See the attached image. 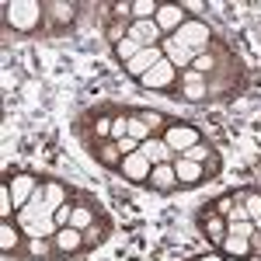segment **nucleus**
Masks as SVG:
<instances>
[{
  "instance_id": "f257e3e1",
  "label": "nucleus",
  "mask_w": 261,
  "mask_h": 261,
  "mask_svg": "<svg viewBox=\"0 0 261 261\" xmlns=\"http://www.w3.org/2000/svg\"><path fill=\"white\" fill-rule=\"evenodd\" d=\"M122 105L115 101H101L94 108H84L81 115L73 119V133H77V140L87 146V143H101V140H112V125L119 119Z\"/></svg>"
},
{
  "instance_id": "f03ea898",
  "label": "nucleus",
  "mask_w": 261,
  "mask_h": 261,
  "mask_svg": "<svg viewBox=\"0 0 261 261\" xmlns=\"http://www.w3.org/2000/svg\"><path fill=\"white\" fill-rule=\"evenodd\" d=\"M4 28L14 35H45V0H7Z\"/></svg>"
},
{
  "instance_id": "7ed1b4c3",
  "label": "nucleus",
  "mask_w": 261,
  "mask_h": 261,
  "mask_svg": "<svg viewBox=\"0 0 261 261\" xmlns=\"http://www.w3.org/2000/svg\"><path fill=\"white\" fill-rule=\"evenodd\" d=\"M81 18V4H66V0H45V35L60 39L63 32H70Z\"/></svg>"
},
{
  "instance_id": "20e7f679",
  "label": "nucleus",
  "mask_w": 261,
  "mask_h": 261,
  "mask_svg": "<svg viewBox=\"0 0 261 261\" xmlns=\"http://www.w3.org/2000/svg\"><path fill=\"white\" fill-rule=\"evenodd\" d=\"M164 140L171 143V150L174 153H185V150H192L195 143L205 140V129H202L199 122H188V119H171V125L164 129Z\"/></svg>"
},
{
  "instance_id": "39448f33",
  "label": "nucleus",
  "mask_w": 261,
  "mask_h": 261,
  "mask_svg": "<svg viewBox=\"0 0 261 261\" xmlns=\"http://www.w3.org/2000/svg\"><path fill=\"white\" fill-rule=\"evenodd\" d=\"M171 39H178L181 45H188V49L199 56V53H205V49L213 45L216 32L209 28V21H205V18H188V21H185V24L178 28V32L171 35Z\"/></svg>"
},
{
  "instance_id": "423d86ee",
  "label": "nucleus",
  "mask_w": 261,
  "mask_h": 261,
  "mask_svg": "<svg viewBox=\"0 0 261 261\" xmlns=\"http://www.w3.org/2000/svg\"><path fill=\"white\" fill-rule=\"evenodd\" d=\"M178 81H181V70L174 66V63L161 60L146 77L140 81V87H146V91H153V94H171L174 98V91H178Z\"/></svg>"
},
{
  "instance_id": "0eeeda50",
  "label": "nucleus",
  "mask_w": 261,
  "mask_h": 261,
  "mask_svg": "<svg viewBox=\"0 0 261 261\" xmlns=\"http://www.w3.org/2000/svg\"><path fill=\"white\" fill-rule=\"evenodd\" d=\"M4 178L11 181V195H14V209H24L28 199L35 195V188L42 185L45 174H32V171H21V167H7Z\"/></svg>"
},
{
  "instance_id": "6e6552de",
  "label": "nucleus",
  "mask_w": 261,
  "mask_h": 261,
  "mask_svg": "<svg viewBox=\"0 0 261 261\" xmlns=\"http://www.w3.org/2000/svg\"><path fill=\"white\" fill-rule=\"evenodd\" d=\"M174 98L185 101V105H209V84H205L202 73H195V70L188 66V70H181V81H178Z\"/></svg>"
},
{
  "instance_id": "1a4fd4ad",
  "label": "nucleus",
  "mask_w": 261,
  "mask_h": 261,
  "mask_svg": "<svg viewBox=\"0 0 261 261\" xmlns=\"http://www.w3.org/2000/svg\"><path fill=\"white\" fill-rule=\"evenodd\" d=\"M87 150V157L98 164V167H105V171H112V174H119L122 161H125V153L119 150V143L115 140H101V143H87L84 146Z\"/></svg>"
},
{
  "instance_id": "9d476101",
  "label": "nucleus",
  "mask_w": 261,
  "mask_h": 261,
  "mask_svg": "<svg viewBox=\"0 0 261 261\" xmlns=\"http://www.w3.org/2000/svg\"><path fill=\"white\" fill-rule=\"evenodd\" d=\"M195 226H199L202 237H205V241L220 251V244L226 241V220H223V216H216V213H209V209H205V202H202L199 209H195Z\"/></svg>"
},
{
  "instance_id": "9b49d317",
  "label": "nucleus",
  "mask_w": 261,
  "mask_h": 261,
  "mask_svg": "<svg viewBox=\"0 0 261 261\" xmlns=\"http://www.w3.org/2000/svg\"><path fill=\"white\" fill-rule=\"evenodd\" d=\"M73 199V185H66L60 178H49L45 174V205H42V223H49L56 216V209H60L63 202Z\"/></svg>"
},
{
  "instance_id": "f8f14e48",
  "label": "nucleus",
  "mask_w": 261,
  "mask_h": 261,
  "mask_svg": "<svg viewBox=\"0 0 261 261\" xmlns=\"http://www.w3.org/2000/svg\"><path fill=\"white\" fill-rule=\"evenodd\" d=\"M24 233L14 220H0V254L7 261H21V251H24Z\"/></svg>"
},
{
  "instance_id": "ddd939ff",
  "label": "nucleus",
  "mask_w": 261,
  "mask_h": 261,
  "mask_svg": "<svg viewBox=\"0 0 261 261\" xmlns=\"http://www.w3.org/2000/svg\"><path fill=\"white\" fill-rule=\"evenodd\" d=\"M150 171H153V164L143 157L140 150L136 153H129L125 161H122L119 167V178L125 181V185H140V188H146V181H150Z\"/></svg>"
},
{
  "instance_id": "4468645a",
  "label": "nucleus",
  "mask_w": 261,
  "mask_h": 261,
  "mask_svg": "<svg viewBox=\"0 0 261 261\" xmlns=\"http://www.w3.org/2000/svg\"><path fill=\"white\" fill-rule=\"evenodd\" d=\"M174 174H178V192H192V188H202V185L209 181V174H205L202 164L185 161V157L174 161Z\"/></svg>"
},
{
  "instance_id": "2eb2a0df",
  "label": "nucleus",
  "mask_w": 261,
  "mask_h": 261,
  "mask_svg": "<svg viewBox=\"0 0 261 261\" xmlns=\"http://www.w3.org/2000/svg\"><path fill=\"white\" fill-rule=\"evenodd\" d=\"M112 233H115V220H112L108 213H101L98 220L84 230V254H91L94 247H101L105 241H112Z\"/></svg>"
},
{
  "instance_id": "dca6fc26",
  "label": "nucleus",
  "mask_w": 261,
  "mask_h": 261,
  "mask_svg": "<svg viewBox=\"0 0 261 261\" xmlns=\"http://www.w3.org/2000/svg\"><path fill=\"white\" fill-rule=\"evenodd\" d=\"M53 244H56V254L63 258H77L84 254V230H73V226H63L53 233Z\"/></svg>"
},
{
  "instance_id": "f3484780",
  "label": "nucleus",
  "mask_w": 261,
  "mask_h": 261,
  "mask_svg": "<svg viewBox=\"0 0 261 261\" xmlns=\"http://www.w3.org/2000/svg\"><path fill=\"white\" fill-rule=\"evenodd\" d=\"M146 188H150V192H157V195H174V192H178V174H174V164H153Z\"/></svg>"
},
{
  "instance_id": "a211bd4d",
  "label": "nucleus",
  "mask_w": 261,
  "mask_h": 261,
  "mask_svg": "<svg viewBox=\"0 0 261 261\" xmlns=\"http://www.w3.org/2000/svg\"><path fill=\"white\" fill-rule=\"evenodd\" d=\"M161 60H164L161 45H157V49H143V53H140V56H136L133 63H125V66H122V73H125V77H133V81L140 84L143 77H146V73H150V70H153V66H157Z\"/></svg>"
},
{
  "instance_id": "6ab92c4d",
  "label": "nucleus",
  "mask_w": 261,
  "mask_h": 261,
  "mask_svg": "<svg viewBox=\"0 0 261 261\" xmlns=\"http://www.w3.org/2000/svg\"><path fill=\"white\" fill-rule=\"evenodd\" d=\"M153 21H157V28H161L164 39H167V35H174L181 24L188 21V11H185L181 4H161V11H157V18H153Z\"/></svg>"
},
{
  "instance_id": "aec40b11",
  "label": "nucleus",
  "mask_w": 261,
  "mask_h": 261,
  "mask_svg": "<svg viewBox=\"0 0 261 261\" xmlns=\"http://www.w3.org/2000/svg\"><path fill=\"white\" fill-rule=\"evenodd\" d=\"M21 261H60L53 237H28L24 251H21Z\"/></svg>"
},
{
  "instance_id": "412c9836",
  "label": "nucleus",
  "mask_w": 261,
  "mask_h": 261,
  "mask_svg": "<svg viewBox=\"0 0 261 261\" xmlns=\"http://www.w3.org/2000/svg\"><path fill=\"white\" fill-rule=\"evenodd\" d=\"M129 39H136L143 49H157L164 42V32L157 28V21H129Z\"/></svg>"
},
{
  "instance_id": "4be33fe9",
  "label": "nucleus",
  "mask_w": 261,
  "mask_h": 261,
  "mask_svg": "<svg viewBox=\"0 0 261 261\" xmlns=\"http://www.w3.org/2000/svg\"><path fill=\"white\" fill-rule=\"evenodd\" d=\"M140 153L150 164H174V161H178V153L171 150V143L164 140V136H153V140L140 143Z\"/></svg>"
},
{
  "instance_id": "5701e85b",
  "label": "nucleus",
  "mask_w": 261,
  "mask_h": 261,
  "mask_svg": "<svg viewBox=\"0 0 261 261\" xmlns=\"http://www.w3.org/2000/svg\"><path fill=\"white\" fill-rule=\"evenodd\" d=\"M161 53H164V60L174 63L178 70H188V66H192V60H195V53H192L188 45H181L178 39H171V35L161 42Z\"/></svg>"
},
{
  "instance_id": "b1692460",
  "label": "nucleus",
  "mask_w": 261,
  "mask_h": 261,
  "mask_svg": "<svg viewBox=\"0 0 261 261\" xmlns=\"http://www.w3.org/2000/svg\"><path fill=\"white\" fill-rule=\"evenodd\" d=\"M220 254H223V258H244V261H254V247H251V237H233V233H226V241L220 244Z\"/></svg>"
},
{
  "instance_id": "393cba45",
  "label": "nucleus",
  "mask_w": 261,
  "mask_h": 261,
  "mask_svg": "<svg viewBox=\"0 0 261 261\" xmlns=\"http://www.w3.org/2000/svg\"><path fill=\"white\" fill-rule=\"evenodd\" d=\"M233 195H237V202L247 209V220L261 223V188H254V185H244V188H237Z\"/></svg>"
},
{
  "instance_id": "a878e982",
  "label": "nucleus",
  "mask_w": 261,
  "mask_h": 261,
  "mask_svg": "<svg viewBox=\"0 0 261 261\" xmlns=\"http://www.w3.org/2000/svg\"><path fill=\"white\" fill-rule=\"evenodd\" d=\"M140 53H143V45H140L136 39H129V35H125L122 42H115V45H112V56H115V63H119V66L133 63L136 56H140Z\"/></svg>"
},
{
  "instance_id": "bb28decb",
  "label": "nucleus",
  "mask_w": 261,
  "mask_h": 261,
  "mask_svg": "<svg viewBox=\"0 0 261 261\" xmlns=\"http://www.w3.org/2000/svg\"><path fill=\"white\" fill-rule=\"evenodd\" d=\"M136 108H140V119L150 125L153 136H164V129L171 125V119H174V115H164V112H157V108H143V105H136Z\"/></svg>"
},
{
  "instance_id": "cd10ccee",
  "label": "nucleus",
  "mask_w": 261,
  "mask_h": 261,
  "mask_svg": "<svg viewBox=\"0 0 261 261\" xmlns=\"http://www.w3.org/2000/svg\"><path fill=\"white\" fill-rule=\"evenodd\" d=\"M125 112H129V136L136 143H146V140H153V133H150V125L140 119V108L136 105H125Z\"/></svg>"
},
{
  "instance_id": "c85d7f7f",
  "label": "nucleus",
  "mask_w": 261,
  "mask_h": 261,
  "mask_svg": "<svg viewBox=\"0 0 261 261\" xmlns=\"http://www.w3.org/2000/svg\"><path fill=\"white\" fill-rule=\"evenodd\" d=\"M216 153H220V150H216L213 143H209V140H202V143H195L192 150H185L181 157H185V161H195V164H209L213 157H216Z\"/></svg>"
},
{
  "instance_id": "c756f323",
  "label": "nucleus",
  "mask_w": 261,
  "mask_h": 261,
  "mask_svg": "<svg viewBox=\"0 0 261 261\" xmlns=\"http://www.w3.org/2000/svg\"><path fill=\"white\" fill-rule=\"evenodd\" d=\"M192 70H195V73H202V77H213V73L220 70V60H216V53H213V49L199 53V56L192 60Z\"/></svg>"
},
{
  "instance_id": "7c9ffc66",
  "label": "nucleus",
  "mask_w": 261,
  "mask_h": 261,
  "mask_svg": "<svg viewBox=\"0 0 261 261\" xmlns=\"http://www.w3.org/2000/svg\"><path fill=\"white\" fill-rule=\"evenodd\" d=\"M233 205H237V195H233V192H223V195H216V199L205 202V209H209V213H216V216H223V220L233 213Z\"/></svg>"
},
{
  "instance_id": "2f4dec72",
  "label": "nucleus",
  "mask_w": 261,
  "mask_h": 261,
  "mask_svg": "<svg viewBox=\"0 0 261 261\" xmlns=\"http://www.w3.org/2000/svg\"><path fill=\"white\" fill-rule=\"evenodd\" d=\"M125 35H129V21H125V18H112V14H108V21H105V39H108V45L122 42Z\"/></svg>"
},
{
  "instance_id": "473e14b6",
  "label": "nucleus",
  "mask_w": 261,
  "mask_h": 261,
  "mask_svg": "<svg viewBox=\"0 0 261 261\" xmlns=\"http://www.w3.org/2000/svg\"><path fill=\"white\" fill-rule=\"evenodd\" d=\"M161 11V0H133V21H153Z\"/></svg>"
},
{
  "instance_id": "72a5a7b5",
  "label": "nucleus",
  "mask_w": 261,
  "mask_h": 261,
  "mask_svg": "<svg viewBox=\"0 0 261 261\" xmlns=\"http://www.w3.org/2000/svg\"><path fill=\"white\" fill-rule=\"evenodd\" d=\"M14 195H11V181H0V220H14Z\"/></svg>"
},
{
  "instance_id": "f704fd0d",
  "label": "nucleus",
  "mask_w": 261,
  "mask_h": 261,
  "mask_svg": "<svg viewBox=\"0 0 261 261\" xmlns=\"http://www.w3.org/2000/svg\"><path fill=\"white\" fill-rule=\"evenodd\" d=\"M226 233H233V237H254V233H258V223H251V220L226 223Z\"/></svg>"
},
{
  "instance_id": "c9c22d12",
  "label": "nucleus",
  "mask_w": 261,
  "mask_h": 261,
  "mask_svg": "<svg viewBox=\"0 0 261 261\" xmlns=\"http://www.w3.org/2000/svg\"><path fill=\"white\" fill-rule=\"evenodd\" d=\"M70 220H73V199L63 202L60 209H56V216H53V223H56L60 230H63V226H70Z\"/></svg>"
},
{
  "instance_id": "e433bc0d",
  "label": "nucleus",
  "mask_w": 261,
  "mask_h": 261,
  "mask_svg": "<svg viewBox=\"0 0 261 261\" xmlns=\"http://www.w3.org/2000/svg\"><path fill=\"white\" fill-rule=\"evenodd\" d=\"M181 7L188 11V18H202V11H205V4H202V0H185Z\"/></svg>"
},
{
  "instance_id": "4c0bfd02",
  "label": "nucleus",
  "mask_w": 261,
  "mask_h": 261,
  "mask_svg": "<svg viewBox=\"0 0 261 261\" xmlns=\"http://www.w3.org/2000/svg\"><path fill=\"white\" fill-rule=\"evenodd\" d=\"M119 150L125 153V157H129V153H136V150H140V143L133 140V136H125V140H119Z\"/></svg>"
},
{
  "instance_id": "58836bf2",
  "label": "nucleus",
  "mask_w": 261,
  "mask_h": 261,
  "mask_svg": "<svg viewBox=\"0 0 261 261\" xmlns=\"http://www.w3.org/2000/svg\"><path fill=\"white\" fill-rule=\"evenodd\" d=\"M188 261H226L220 254V251H205V254H195V258H188Z\"/></svg>"
},
{
  "instance_id": "ea45409f",
  "label": "nucleus",
  "mask_w": 261,
  "mask_h": 261,
  "mask_svg": "<svg viewBox=\"0 0 261 261\" xmlns=\"http://www.w3.org/2000/svg\"><path fill=\"white\" fill-rule=\"evenodd\" d=\"M226 261H244V258H226Z\"/></svg>"
}]
</instances>
